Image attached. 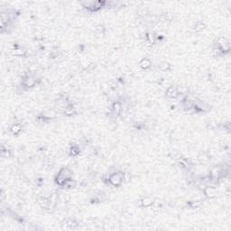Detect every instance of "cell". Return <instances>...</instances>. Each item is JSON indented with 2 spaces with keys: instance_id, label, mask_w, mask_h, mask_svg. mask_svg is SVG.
<instances>
[{
  "instance_id": "1",
  "label": "cell",
  "mask_w": 231,
  "mask_h": 231,
  "mask_svg": "<svg viewBox=\"0 0 231 231\" xmlns=\"http://www.w3.org/2000/svg\"><path fill=\"white\" fill-rule=\"evenodd\" d=\"M108 182L115 187H118L123 182V173H114L108 177Z\"/></svg>"
},
{
  "instance_id": "2",
  "label": "cell",
  "mask_w": 231,
  "mask_h": 231,
  "mask_svg": "<svg viewBox=\"0 0 231 231\" xmlns=\"http://www.w3.org/2000/svg\"><path fill=\"white\" fill-rule=\"evenodd\" d=\"M78 227V222L75 219L72 218H67L64 220V222L62 223V229L65 230H71V229H74Z\"/></svg>"
},
{
  "instance_id": "3",
  "label": "cell",
  "mask_w": 231,
  "mask_h": 231,
  "mask_svg": "<svg viewBox=\"0 0 231 231\" xmlns=\"http://www.w3.org/2000/svg\"><path fill=\"white\" fill-rule=\"evenodd\" d=\"M110 110H111V114H112V116L116 118L118 116L120 115V113H121V111H122V104H121V102H119V101H115V102L112 104Z\"/></svg>"
},
{
  "instance_id": "4",
  "label": "cell",
  "mask_w": 231,
  "mask_h": 231,
  "mask_svg": "<svg viewBox=\"0 0 231 231\" xmlns=\"http://www.w3.org/2000/svg\"><path fill=\"white\" fill-rule=\"evenodd\" d=\"M23 86H24L25 88H33L35 86L36 84V80L35 79L30 75H26L25 77L23 79Z\"/></svg>"
},
{
  "instance_id": "5",
  "label": "cell",
  "mask_w": 231,
  "mask_h": 231,
  "mask_svg": "<svg viewBox=\"0 0 231 231\" xmlns=\"http://www.w3.org/2000/svg\"><path fill=\"white\" fill-rule=\"evenodd\" d=\"M166 97H168L169 98H177V97L179 95V90L176 87L171 86L166 90Z\"/></svg>"
},
{
  "instance_id": "6",
  "label": "cell",
  "mask_w": 231,
  "mask_h": 231,
  "mask_svg": "<svg viewBox=\"0 0 231 231\" xmlns=\"http://www.w3.org/2000/svg\"><path fill=\"white\" fill-rule=\"evenodd\" d=\"M154 203V199L151 198V197H144L141 200H140V204L143 208H148L150 207L151 205H153Z\"/></svg>"
},
{
  "instance_id": "7",
  "label": "cell",
  "mask_w": 231,
  "mask_h": 231,
  "mask_svg": "<svg viewBox=\"0 0 231 231\" xmlns=\"http://www.w3.org/2000/svg\"><path fill=\"white\" fill-rule=\"evenodd\" d=\"M152 66V61L148 58H144L139 62V67L143 70H147Z\"/></svg>"
},
{
  "instance_id": "8",
  "label": "cell",
  "mask_w": 231,
  "mask_h": 231,
  "mask_svg": "<svg viewBox=\"0 0 231 231\" xmlns=\"http://www.w3.org/2000/svg\"><path fill=\"white\" fill-rule=\"evenodd\" d=\"M76 114H77V110L72 104H69L63 112V115L67 116H71L76 115Z\"/></svg>"
},
{
  "instance_id": "9",
  "label": "cell",
  "mask_w": 231,
  "mask_h": 231,
  "mask_svg": "<svg viewBox=\"0 0 231 231\" xmlns=\"http://www.w3.org/2000/svg\"><path fill=\"white\" fill-rule=\"evenodd\" d=\"M93 31H94V34H95L96 36L102 37L104 35V33H105V27L103 25H101V24H97V25L94 26Z\"/></svg>"
},
{
  "instance_id": "10",
  "label": "cell",
  "mask_w": 231,
  "mask_h": 231,
  "mask_svg": "<svg viewBox=\"0 0 231 231\" xmlns=\"http://www.w3.org/2000/svg\"><path fill=\"white\" fill-rule=\"evenodd\" d=\"M204 194L206 195V197L212 199V198L216 197L217 192H216L215 188H213V187H205L204 188Z\"/></svg>"
},
{
  "instance_id": "11",
  "label": "cell",
  "mask_w": 231,
  "mask_h": 231,
  "mask_svg": "<svg viewBox=\"0 0 231 231\" xmlns=\"http://www.w3.org/2000/svg\"><path fill=\"white\" fill-rule=\"evenodd\" d=\"M22 125L20 124V123H16V124H14L12 127H11V128H10V131H11V133L13 134L14 135H19L20 132L22 131Z\"/></svg>"
},
{
  "instance_id": "12",
  "label": "cell",
  "mask_w": 231,
  "mask_h": 231,
  "mask_svg": "<svg viewBox=\"0 0 231 231\" xmlns=\"http://www.w3.org/2000/svg\"><path fill=\"white\" fill-rule=\"evenodd\" d=\"M58 174H60L61 176H62L65 180H67V179H69V178H71L72 177V171L70 170V169H68V168H62V169H61L60 170V172Z\"/></svg>"
},
{
  "instance_id": "13",
  "label": "cell",
  "mask_w": 231,
  "mask_h": 231,
  "mask_svg": "<svg viewBox=\"0 0 231 231\" xmlns=\"http://www.w3.org/2000/svg\"><path fill=\"white\" fill-rule=\"evenodd\" d=\"M76 186H77V182L74 180L71 179V178L67 179L66 182H65V183H64V185H63V187H66L67 189H73Z\"/></svg>"
},
{
  "instance_id": "14",
  "label": "cell",
  "mask_w": 231,
  "mask_h": 231,
  "mask_svg": "<svg viewBox=\"0 0 231 231\" xmlns=\"http://www.w3.org/2000/svg\"><path fill=\"white\" fill-rule=\"evenodd\" d=\"M11 54L16 56V57H22V56H24L25 54V51L21 49V48H15L12 50L11 52Z\"/></svg>"
},
{
  "instance_id": "15",
  "label": "cell",
  "mask_w": 231,
  "mask_h": 231,
  "mask_svg": "<svg viewBox=\"0 0 231 231\" xmlns=\"http://www.w3.org/2000/svg\"><path fill=\"white\" fill-rule=\"evenodd\" d=\"M158 68L162 72H168L171 69V64L169 62H167V61H162V62L159 63Z\"/></svg>"
},
{
  "instance_id": "16",
  "label": "cell",
  "mask_w": 231,
  "mask_h": 231,
  "mask_svg": "<svg viewBox=\"0 0 231 231\" xmlns=\"http://www.w3.org/2000/svg\"><path fill=\"white\" fill-rule=\"evenodd\" d=\"M206 25L203 22H197L194 26H193V30L195 32H200V31H203L205 29Z\"/></svg>"
},
{
  "instance_id": "17",
  "label": "cell",
  "mask_w": 231,
  "mask_h": 231,
  "mask_svg": "<svg viewBox=\"0 0 231 231\" xmlns=\"http://www.w3.org/2000/svg\"><path fill=\"white\" fill-rule=\"evenodd\" d=\"M55 112H53V110H47L45 112L42 113V118H48V119H51V118H53L55 116Z\"/></svg>"
},
{
  "instance_id": "18",
  "label": "cell",
  "mask_w": 231,
  "mask_h": 231,
  "mask_svg": "<svg viewBox=\"0 0 231 231\" xmlns=\"http://www.w3.org/2000/svg\"><path fill=\"white\" fill-rule=\"evenodd\" d=\"M79 154V148L76 145H73L71 149V154L72 156H77Z\"/></svg>"
},
{
  "instance_id": "19",
  "label": "cell",
  "mask_w": 231,
  "mask_h": 231,
  "mask_svg": "<svg viewBox=\"0 0 231 231\" xmlns=\"http://www.w3.org/2000/svg\"><path fill=\"white\" fill-rule=\"evenodd\" d=\"M131 180V175L129 173H123V182H128Z\"/></svg>"
}]
</instances>
